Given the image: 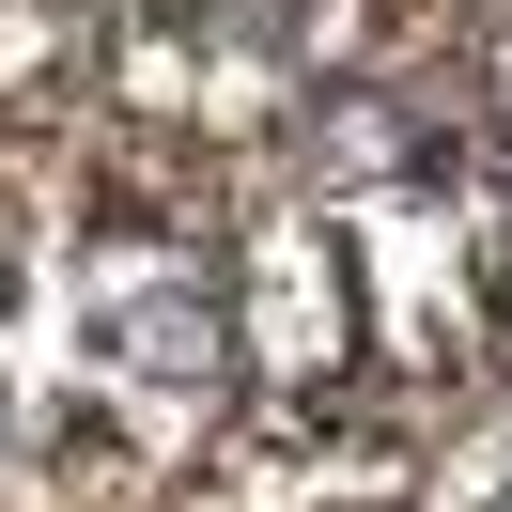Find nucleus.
<instances>
[{"label":"nucleus","instance_id":"f257e3e1","mask_svg":"<svg viewBox=\"0 0 512 512\" xmlns=\"http://www.w3.org/2000/svg\"><path fill=\"white\" fill-rule=\"evenodd\" d=\"M78 342L109 357L125 388H156V404H202V388L233 373V295L202 280V264H171V249H125V264H94V295H78Z\"/></svg>","mask_w":512,"mask_h":512},{"label":"nucleus","instance_id":"f03ea898","mask_svg":"<svg viewBox=\"0 0 512 512\" xmlns=\"http://www.w3.org/2000/svg\"><path fill=\"white\" fill-rule=\"evenodd\" d=\"M233 326H249V357H264V373H295V388H311V373H342V342H357V280H342V249H326L311 218H295V233H264L249 311H233Z\"/></svg>","mask_w":512,"mask_h":512},{"label":"nucleus","instance_id":"7ed1b4c3","mask_svg":"<svg viewBox=\"0 0 512 512\" xmlns=\"http://www.w3.org/2000/svg\"><path fill=\"white\" fill-rule=\"evenodd\" d=\"M497 512H512V481H497Z\"/></svg>","mask_w":512,"mask_h":512}]
</instances>
